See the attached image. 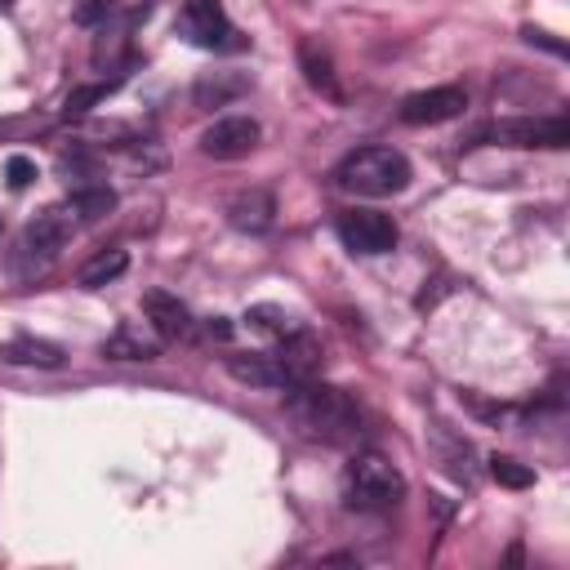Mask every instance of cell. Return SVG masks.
<instances>
[{
	"mask_svg": "<svg viewBox=\"0 0 570 570\" xmlns=\"http://www.w3.org/2000/svg\"><path fill=\"white\" fill-rule=\"evenodd\" d=\"M4 178H9V187H13V191H27V187L36 183V160H31V156H22V151H18V156H9V160H4Z\"/></svg>",
	"mask_w": 570,
	"mask_h": 570,
	"instance_id": "7402d4cb",
	"label": "cell"
},
{
	"mask_svg": "<svg viewBox=\"0 0 570 570\" xmlns=\"http://www.w3.org/2000/svg\"><path fill=\"white\" fill-rule=\"evenodd\" d=\"M102 356H111V361H151V356H156V343L142 338L134 325H120V330L102 343Z\"/></svg>",
	"mask_w": 570,
	"mask_h": 570,
	"instance_id": "ac0fdd59",
	"label": "cell"
},
{
	"mask_svg": "<svg viewBox=\"0 0 570 570\" xmlns=\"http://www.w3.org/2000/svg\"><path fill=\"white\" fill-rule=\"evenodd\" d=\"M178 27L191 45L200 49H236L240 40H232V22L223 13V0H187L183 13H178Z\"/></svg>",
	"mask_w": 570,
	"mask_h": 570,
	"instance_id": "52a82bcc",
	"label": "cell"
},
{
	"mask_svg": "<svg viewBox=\"0 0 570 570\" xmlns=\"http://www.w3.org/2000/svg\"><path fill=\"white\" fill-rule=\"evenodd\" d=\"M285 414L294 423L298 436L316 441V445H347L356 441L361 432V410L356 401L343 392V387H330V383H289V396H285Z\"/></svg>",
	"mask_w": 570,
	"mask_h": 570,
	"instance_id": "6da1fadb",
	"label": "cell"
},
{
	"mask_svg": "<svg viewBox=\"0 0 570 570\" xmlns=\"http://www.w3.org/2000/svg\"><path fill=\"white\" fill-rule=\"evenodd\" d=\"M401 494H405V476H401V468H396L392 459L374 454V450L356 454V459L343 468V499H347L352 508L383 512V508L401 503Z\"/></svg>",
	"mask_w": 570,
	"mask_h": 570,
	"instance_id": "277c9868",
	"label": "cell"
},
{
	"mask_svg": "<svg viewBox=\"0 0 570 570\" xmlns=\"http://www.w3.org/2000/svg\"><path fill=\"white\" fill-rule=\"evenodd\" d=\"M111 9H116V0H76V4H71V18H76L80 27H98V22H107Z\"/></svg>",
	"mask_w": 570,
	"mask_h": 570,
	"instance_id": "cb8c5ba5",
	"label": "cell"
},
{
	"mask_svg": "<svg viewBox=\"0 0 570 570\" xmlns=\"http://www.w3.org/2000/svg\"><path fill=\"white\" fill-rule=\"evenodd\" d=\"M245 321H249V330L272 334V338H285V334L303 330V325H298V316H294V312H285L281 303H254V307L245 312Z\"/></svg>",
	"mask_w": 570,
	"mask_h": 570,
	"instance_id": "e0dca14e",
	"label": "cell"
},
{
	"mask_svg": "<svg viewBox=\"0 0 570 570\" xmlns=\"http://www.w3.org/2000/svg\"><path fill=\"white\" fill-rule=\"evenodd\" d=\"M463 107H468V94L459 85H432V89L401 98V120L405 125H445V120L463 116Z\"/></svg>",
	"mask_w": 570,
	"mask_h": 570,
	"instance_id": "ba28073f",
	"label": "cell"
},
{
	"mask_svg": "<svg viewBox=\"0 0 570 570\" xmlns=\"http://www.w3.org/2000/svg\"><path fill=\"white\" fill-rule=\"evenodd\" d=\"M338 240L352 254H387L396 249V223L379 209H347L338 214Z\"/></svg>",
	"mask_w": 570,
	"mask_h": 570,
	"instance_id": "8992f818",
	"label": "cell"
},
{
	"mask_svg": "<svg viewBox=\"0 0 570 570\" xmlns=\"http://www.w3.org/2000/svg\"><path fill=\"white\" fill-rule=\"evenodd\" d=\"M107 89H111V85H80V89L67 94V107H62V111H67V116H85L98 98H107Z\"/></svg>",
	"mask_w": 570,
	"mask_h": 570,
	"instance_id": "603a6c76",
	"label": "cell"
},
{
	"mask_svg": "<svg viewBox=\"0 0 570 570\" xmlns=\"http://www.w3.org/2000/svg\"><path fill=\"white\" fill-rule=\"evenodd\" d=\"M272 356L281 361V370H285V379H289V383H303V379H312V374L321 370V343H316L307 330L285 334V338H281V347H276Z\"/></svg>",
	"mask_w": 570,
	"mask_h": 570,
	"instance_id": "30bf717a",
	"label": "cell"
},
{
	"mask_svg": "<svg viewBox=\"0 0 570 570\" xmlns=\"http://www.w3.org/2000/svg\"><path fill=\"white\" fill-rule=\"evenodd\" d=\"M67 205L76 209V223H98L116 209V191L111 187H80V191H71Z\"/></svg>",
	"mask_w": 570,
	"mask_h": 570,
	"instance_id": "ffe728a7",
	"label": "cell"
},
{
	"mask_svg": "<svg viewBox=\"0 0 570 570\" xmlns=\"http://www.w3.org/2000/svg\"><path fill=\"white\" fill-rule=\"evenodd\" d=\"M209 334H214V338H227V334H232L227 316H214V321H209Z\"/></svg>",
	"mask_w": 570,
	"mask_h": 570,
	"instance_id": "d4e9b609",
	"label": "cell"
},
{
	"mask_svg": "<svg viewBox=\"0 0 570 570\" xmlns=\"http://www.w3.org/2000/svg\"><path fill=\"white\" fill-rule=\"evenodd\" d=\"M490 476H494L499 485H508V490H525V485H534V468L517 463L512 454H494V459H490Z\"/></svg>",
	"mask_w": 570,
	"mask_h": 570,
	"instance_id": "44dd1931",
	"label": "cell"
},
{
	"mask_svg": "<svg viewBox=\"0 0 570 570\" xmlns=\"http://www.w3.org/2000/svg\"><path fill=\"white\" fill-rule=\"evenodd\" d=\"M245 89H249V76H245V71H205V76L191 85V102L205 107V111H214V107L236 102Z\"/></svg>",
	"mask_w": 570,
	"mask_h": 570,
	"instance_id": "7c38bea8",
	"label": "cell"
},
{
	"mask_svg": "<svg viewBox=\"0 0 570 570\" xmlns=\"http://www.w3.org/2000/svg\"><path fill=\"white\" fill-rule=\"evenodd\" d=\"M71 232H76V209H71V205H53V209L36 214V218L18 232V240H13V254H9L13 276H22V281L45 276V272L53 267V258L67 249Z\"/></svg>",
	"mask_w": 570,
	"mask_h": 570,
	"instance_id": "7a4b0ae2",
	"label": "cell"
},
{
	"mask_svg": "<svg viewBox=\"0 0 570 570\" xmlns=\"http://www.w3.org/2000/svg\"><path fill=\"white\" fill-rule=\"evenodd\" d=\"M0 361L9 365H40V370H58L62 365V347L49 343V338H31V334H18L0 347Z\"/></svg>",
	"mask_w": 570,
	"mask_h": 570,
	"instance_id": "9a60e30c",
	"label": "cell"
},
{
	"mask_svg": "<svg viewBox=\"0 0 570 570\" xmlns=\"http://www.w3.org/2000/svg\"><path fill=\"white\" fill-rule=\"evenodd\" d=\"M298 67H303V76H307V85L316 89V94H325V98H343V89H338V80H334V62H330V53L316 45V40H298Z\"/></svg>",
	"mask_w": 570,
	"mask_h": 570,
	"instance_id": "2e32d148",
	"label": "cell"
},
{
	"mask_svg": "<svg viewBox=\"0 0 570 570\" xmlns=\"http://www.w3.org/2000/svg\"><path fill=\"white\" fill-rule=\"evenodd\" d=\"M334 178L343 191L379 200V196H396L410 183V160L396 147H356L338 160Z\"/></svg>",
	"mask_w": 570,
	"mask_h": 570,
	"instance_id": "3957f363",
	"label": "cell"
},
{
	"mask_svg": "<svg viewBox=\"0 0 570 570\" xmlns=\"http://www.w3.org/2000/svg\"><path fill=\"white\" fill-rule=\"evenodd\" d=\"M227 374L236 383H249V387H289V379H285V370L272 352H232Z\"/></svg>",
	"mask_w": 570,
	"mask_h": 570,
	"instance_id": "8fae6325",
	"label": "cell"
},
{
	"mask_svg": "<svg viewBox=\"0 0 570 570\" xmlns=\"http://www.w3.org/2000/svg\"><path fill=\"white\" fill-rule=\"evenodd\" d=\"M142 312H147V321H151V330L160 338H183L187 325H191V316L178 303V294H165V289H147L142 294Z\"/></svg>",
	"mask_w": 570,
	"mask_h": 570,
	"instance_id": "4fadbf2b",
	"label": "cell"
},
{
	"mask_svg": "<svg viewBox=\"0 0 570 570\" xmlns=\"http://www.w3.org/2000/svg\"><path fill=\"white\" fill-rule=\"evenodd\" d=\"M125 267H129V254H125V249H98V254L80 267V285H85V289H98V285L116 281Z\"/></svg>",
	"mask_w": 570,
	"mask_h": 570,
	"instance_id": "d6986e66",
	"label": "cell"
},
{
	"mask_svg": "<svg viewBox=\"0 0 570 570\" xmlns=\"http://www.w3.org/2000/svg\"><path fill=\"white\" fill-rule=\"evenodd\" d=\"M476 138L494 147H566L570 129L561 116H512V120H490Z\"/></svg>",
	"mask_w": 570,
	"mask_h": 570,
	"instance_id": "5b68a950",
	"label": "cell"
},
{
	"mask_svg": "<svg viewBox=\"0 0 570 570\" xmlns=\"http://www.w3.org/2000/svg\"><path fill=\"white\" fill-rule=\"evenodd\" d=\"M272 214H276V200L267 191H258V187L232 196V205H227V223L236 232H267L272 227Z\"/></svg>",
	"mask_w": 570,
	"mask_h": 570,
	"instance_id": "5bb4252c",
	"label": "cell"
},
{
	"mask_svg": "<svg viewBox=\"0 0 570 570\" xmlns=\"http://www.w3.org/2000/svg\"><path fill=\"white\" fill-rule=\"evenodd\" d=\"M4 4H9V0H0V9H4Z\"/></svg>",
	"mask_w": 570,
	"mask_h": 570,
	"instance_id": "484cf974",
	"label": "cell"
},
{
	"mask_svg": "<svg viewBox=\"0 0 570 570\" xmlns=\"http://www.w3.org/2000/svg\"><path fill=\"white\" fill-rule=\"evenodd\" d=\"M258 120L254 116H223L200 134V151L214 160H240L258 147Z\"/></svg>",
	"mask_w": 570,
	"mask_h": 570,
	"instance_id": "9c48e42d",
	"label": "cell"
}]
</instances>
